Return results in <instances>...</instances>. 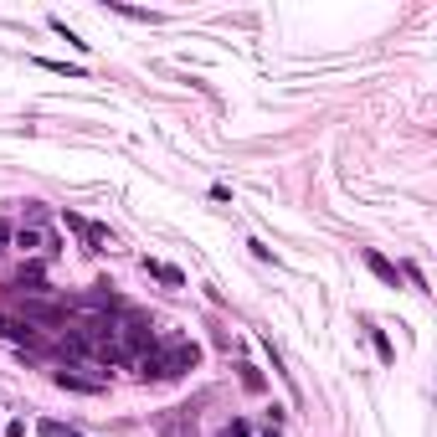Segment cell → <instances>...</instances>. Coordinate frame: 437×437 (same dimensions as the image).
<instances>
[{"label": "cell", "instance_id": "6da1fadb", "mask_svg": "<svg viewBox=\"0 0 437 437\" xmlns=\"http://www.w3.org/2000/svg\"><path fill=\"white\" fill-rule=\"evenodd\" d=\"M114 340H119V350H124V355H144V350L155 345V330H149L144 319H134V314H129V319H124V330H119Z\"/></svg>", "mask_w": 437, "mask_h": 437}, {"label": "cell", "instance_id": "7a4b0ae2", "mask_svg": "<svg viewBox=\"0 0 437 437\" xmlns=\"http://www.w3.org/2000/svg\"><path fill=\"white\" fill-rule=\"evenodd\" d=\"M195 360H201L195 345H175V350L160 355V370H165V376H185V370H195Z\"/></svg>", "mask_w": 437, "mask_h": 437}, {"label": "cell", "instance_id": "3957f363", "mask_svg": "<svg viewBox=\"0 0 437 437\" xmlns=\"http://www.w3.org/2000/svg\"><path fill=\"white\" fill-rule=\"evenodd\" d=\"M62 222H68V232H77V237H82V242L93 247V252L108 242V232H103L98 222H87V216H77V211H62Z\"/></svg>", "mask_w": 437, "mask_h": 437}, {"label": "cell", "instance_id": "277c9868", "mask_svg": "<svg viewBox=\"0 0 437 437\" xmlns=\"http://www.w3.org/2000/svg\"><path fill=\"white\" fill-rule=\"evenodd\" d=\"M57 391H72V396H98L103 391V381H93V376H77V370H57Z\"/></svg>", "mask_w": 437, "mask_h": 437}, {"label": "cell", "instance_id": "5b68a950", "mask_svg": "<svg viewBox=\"0 0 437 437\" xmlns=\"http://www.w3.org/2000/svg\"><path fill=\"white\" fill-rule=\"evenodd\" d=\"M365 268H370V273H376L381 283H391V288H396V283H401V273H396V268H391V262H386L381 252H370V247H365Z\"/></svg>", "mask_w": 437, "mask_h": 437}, {"label": "cell", "instance_id": "8992f818", "mask_svg": "<svg viewBox=\"0 0 437 437\" xmlns=\"http://www.w3.org/2000/svg\"><path fill=\"white\" fill-rule=\"evenodd\" d=\"M144 273H149V278H160V283H170V288H180V283H185V273H180V268H170V262H149V257H144Z\"/></svg>", "mask_w": 437, "mask_h": 437}, {"label": "cell", "instance_id": "52a82bcc", "mask_svg": "<svg viewBox=\"0 0 437 437\" xmlns=\"http://www.w3.org/2000/svg\"><path fill=\"white\" fill-rule=\"evenodd\" d=\"M16 247H21V252H41V247H47V232L21 227V232H16Z\"/></svg>", "mask_w": 437, "mask_h": 437}, {"label": "cell", "instance_id": "ba28073f", "mask_svg": "<svg viewBox=\"0 0 437 437\" xmlns=\"http://www.w3.org/2000/svg\"><path fill=\"white\" fill-rule=\"evenodd\" d=\"M47 72H68V77H82V68H68V62H52V57H36Z\"/></svg>", "mask_w": 437, "mask_h": 437}, {"label": "cell", "instance_id": "9c48e42d", "mask_svg": "<svg viewBox=\"0 0 437 437\" xmlns=\"http://www.w3.org/2000/svg\"><path fill=\"white\" fill-rule=\"evenodd\" d=\"M41 278H47V273H41V262H26V268H21V283H31V288H41Z\"/></svg>", "mask_w": 437, "mask_h": 437}, {"label": "cell", "instance_id": "30bf717a", "mask_svg": "<svg viewBox=\"0 0 437 437\" xmlns=\"http://www.w3.org/2000/svg\"><path fill=\"white\" fill-rule=\"evenodd\" d=\"M26 314H31V319H62V309H52V303H31Z\"/></svg>", "mask_w": 437, "mask_h": 437}, {"label": "cell", "instance_id": "8fae6325", "mask_svg": "<svg viewBox=\"0 0 437 437\" xmlns=\"http://www.w3.org/2000/svg\"><path fill=\"white\" fill-rule=\"evenodd\" d=\"M41 437H77V432H68L62 422H41Z\"/></svg>", "mask_w": 437, "mask_h": 437}, {"label": "cell", "instance_id": "7c38bea8", "mask_svg": "<svg viewBox=\"0 0 437 437\" xmlns=\"http://www.w3.org/2000/svg\"><path fill=\"white\" fill-rule=\"evenodd\" d=\"M242 386H247V391H262V376H257L252 365H242Z\"/></svg>", "mask_w": 437, "mask_h": 437}, {"label": "cell", "instance_id": "4fadbf2b", "mask_svg": "<svg viewBox=\"0 0 437 437\" xmlns=\"http://www.w3.org/2000/svg\"><path fill=\"white\" fill-rule=\"evenodd\" d=\"M376 355H381V360H396V350H391V340H386V335H376Z\"/></svg>", "mask_w": 437, "mask_h": 437}, {"label": "cell", "instance_id": "5bb4252c", "mask_svg": "<svg viewBox=\"0 0 437 437\" xmlns=\"http://www.w3.org/2000/svg\"><path fill=\"white\" fill-rule=\"evenodd\" d=\"M6 437H26V422H6Z\"/></svg>", "mask_w": 437, "mask_h": 437}, {"label": "cell", "instance_id": "9a60e30c", "mask_svg": "<svg viewBox=\"0 0 437 437\" xmlns=\"http://www.w3.org/2000/svg\"><path fill=\"white\" fill-rule=\"evenodd\" d=\"M6 237H11V227H6V222H0V242H6Z\"/></svg>", "mask_w": 437, "mask_h": 437}, {"label": "cell", "instance_id": "2e32d148", "mask_svg": "<svg viewBox=\"0 0 437 437\" xmlns=\"http://www.w3.org/2000/svg\"><path fill=\"white\" fill-rule=\"evenodd\" d=\"M268 437H273V432H268Z\"/></svg>", "mask_w": 437, "mask_h": 437}]
</instances>
